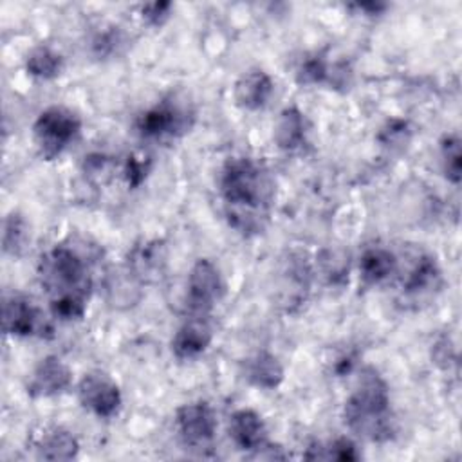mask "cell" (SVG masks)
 Segmentation results:
<instances>
[{
	"label": "cell",
	"instance_id": "obj_2",
	"mask_svg": "<svg viewBox=\"0 0 462 462\" xmlns=\"http://www.w3.org/2000/svg\"><path fill=\"white\" fill-rule=\"evenodd\" d=\"M343 420L356 435L372 442H386L393 437L390 388L375 368H361L357 384L345 401Z\"/></svg>",
	"mask_w": 462,
	"mask_h": 462
},
{
	"label": "cell",
	"instance_id": "obj_30",
	"mask_svg": "<svg viewBox=\"0 0 462 462\" xmlns=\"http://www.w3.org/2000/svg\"><path fill=\"white\" fill-rule=\"evenodd\" d=\"M173 4L168 0H157V2H148L139 7V16L141 20L150 25V27H161L168 22L171 16Z\"/></svg>",
	"mask_w": 462,
	"mask_h": 462
},
{
	"label": "cell",
	"instance_id": "obj_6",
	"mask_svg": "<svg viewBox=\"0 0 462 462\" xmlns=\"http://www.w3.org/2000/svg\"><path fill=\"white\" fill-rule=\"evenodd\" d=\"M399 274L401 303L410 309H420L428 305L440 292L444 285L442 271L437 258L430 253H417L408 267Z\"/></svg>",
	"mask_w": 462,
	"mask_h": 462
},
{
	"label": "cell",
	"instance_id": "obj_12",
	"mask_svg": "<svg viewBox=\"0 0 462 462\" xmlns=\"http://www.w3.org/2000/svg\"><path fill=\"white\" fill-rule=\"evenodd\" d=\"M166 265H168V247L162 238L141 240L128 251L125 260V267L143 285L159 282L166 273Z\"/></svg>",
	"mask_w": 462,
	"mask_h": 462
},
{
	"label": "cell",
	"instance_id": "obj_10",
	"mask_svg": "<svg viewBox=\"0 0 462 462\" xmlns=\"http://www.w3.org/2000/svg\"><path fill=\"white\" fill-rule=\"evenodd\" d=\"M79 404L97 419H112L123 406L117 383L105 372H88L78 383Z\"/></svg>",
	"mask_w": 462,
	"mask_h": 462
},
{
	"label": "cell",
	"instance_id": "obj_33",
	"mask_svg": "<svg viewBox=\"0 0 462 462\" xmlns=\"http://www.w3.org/2000/svg\"><path fill=\"white\" fill-rule=\"evenodd\" d=\"M390 5L386 2H356V4L348 5V9H354L357 14L361 13L363 16H379Z\"/></svg>",
	"mask_w": 462,
	"mask_h": 462
},
{
	"label": "cell",
	"instance_id": "obj_18",
	"mask_svg": "<svg viewBox=\"0 0 462 462\" xmlns=\"http://www.w3.org/2000/svg\"><path fill=\"white\" fill-rule=\"evenodd\" d=\"M242 377L254 388L276 390L285 379V370L274 354L269 350H256L244 359Z\"/></svg>",
	"mask_w": 462,
	"mask_h": 462
},
{
	"label": "cell",
	"instance_id": "obj_24",
	"mask_svg": "<svg viewBox=\"0 0 462 462\" xmlns=\"http://www.w3.org/2000/svg\"><path fill=\"white\" fill-rule=\"evenodd\" d=\"M439 153H440V166L442 173L453 186L460 184L462 179V143L457 132L442 135L439 143Z\"/></svg>",
	"mask_w": 462,
	"mask_h": 462
},
{
	"label": "cell",
	"instance_id": "obj_9",
	"mask_svg": "<svg viewBox=\"0 0 462 462\" xmlns=\"http://www.w3.org/2000/svg\"><path fill=\"white\" fill-rule=\"evenodd\" d=\"M217 413L208 401L184 402L175 411V430L191 449L202 451L208 448L217 433Z\"/></svg>",
	"mask_w": 462,
	"mask_h": 462
},
{
	"label": "cell",
	"instance_id": "obj_22",
	"mask_svg": "<svg viewBox=\"0 0 462 462\" xmlns=\"http://www.w3.org/2000/svg\"><path fill=\"white\" fill-rule=\"evenodd\" d=\"M310 460H339V462H356L361 458V451L357 449L356 442L346 437H337L327 444L314 442L310 448H307V453L303 455Z\"/></svg>",
	"mask_w": 462,
	"mask_h": 462
},
{
	"label": "cell",
	"instance_id": "obj_26",
	"mask_svg": "<svg viewBox=\"0 0 462 462\" xmlns=\"http://www.w3.org/2000/svg\"><path fill=\"white\" fill-rule=\"evenodd\" d=\"M27 242V222L18 211L7 213L4 218V233H2V249L5 254L18 256Z\"/></svg>",
	"mask_w": 462,
	"mask_h": 462
},
{
	"label": "cell",
	"instance_id": "obj_13",
	"mask_svg": "<svg viewBox=\"0 0 462 462\" xmlns=\"http://www.w3.org/2000/svg\"><path fill=\"white\" fill-rule=\"evenodd\" d=\"M72 384V370L58 356H45L34 366L27 381V395L32 399L54 397L67 392Z\"/></svg>",
	"mask_w": 462,
	"mask_h": 462
},
{
	"label": "cell",
	"instance_id": "obj_15",
	"mask_svg": "<svg viewBox=\"0 0 462 462\" xmlns=\"http://www.w3.org/2000/svg\"><path fill=\"white\" fill-rule=\"evenodd\" d=\"M309 130L307 116L296 105H289L282 108L273 125V141L282 152H300L307 144Z\"/></svg>",
	"mask_w": 462,
	"mask_h": 462
},
{
	"label": "cell",
	"instance_id": "obj_1",
	"mask_svg": "<svg viewBox=\"0 0 462 462\" xmlns=\"http://www.w3.org/2000/svg\"><path fill=\"white\" fill-rule=\"evenodd\" d=\"M224 215L236 233L258 235L265 229L274 199V182L267 166L253 157H229L218 175Z\"/></svg>",
	"mask_w": 462,
	"mask_h": 462
},
{
	"label": "cell",
	"instance_id": "obj_8",
	"mask_svg": "<svg viewBox=\"0 0 462 462\" xmlns=\"http://www.w3.org/2000/svg\"><path fill=\"white\" fill-rule=\"evenodd\" d=\"M4 332L14 337H52L51 319L32 300L23 294H9L2 303Z\"/></svg>",
	"mask_w": 462,
	"mask_h": 462
},
{
	"label": "cell",
	"instance_id": "obj_20",
	"mask_svg": "<svg viewBox=\"0 0 462 462\" xmlns=\"http://www.w3.org/2000/svg\"><path fill=\"white\" fill-rule=\"evenodd\" d=\"M34 451L40 460H72L79 453V442L65 428H49L38 437Z\"/></svg>",
	"mask_w": 462,
	"mask_h": 462
},
{
	"label": "cell",
	"instance_id": "obj_23",
	"mask_svg": "<svg viewBox=\"0 0 462 462\" xmlns=\"http://www.w3.org/2000/svg\"><path fill=\"white\" fill-rule=\"evenodd\" d=\"M330 72L332 67L328 63L327 52L325 51H318V52H310L305 58L300 60L294 78L296 83L301 87H310V85H319V83H328L330 79Z\"/></svg>",
	"mask_w": 462,
	"mask_h": 462
},
{
	"label": "cell",
	"instance_id": "obj_17",
	"mask_svg": "<svg viewBox=\"0 0 462 462\" xmlns=\"http://www.w3.org/2000/svg\"><path fill=\"white\" fill-rule=\"evenodd\" d=\"M227 433L242 451L254 453L267 442V428L262 415L251 408H240L231 413Z\"/></svg>",
	"mask_w": 462,
	"mask_h": 462
},
{
	"label": "cell",
	"instance_id": "obj_4",
	"mask_svg": "<svg viewBox=\"0 0 462 462\" xmlns=\"http://www.w3.org/2000/svg\"><path fill=\"white\" fill-rule=\"evenodd\" d=\"M197 119L195 108L177 96H168L135 117V132L144 141L168 143L186 135Z\"/></svg>",
	"mask_w": 462,
	"mask_h": 462
},
{
	"label": "cell",
	"instance_id": "obj_32",
	"mask_svg": "<svg viewBox=\"0 0 462 462\" xmlns=\"http://www.w3.org/2000/svg\"><path fill=\"white\" fill-rule=\"evenodd\" d=\"M357 359H359V354L352 348L348 350H341L339 354H336L332 357V363H330V372L337 377H345L348 374H352L356 370V365H357Z\"/></svg>",
	"mask_w": 462,
	"mask_h": 462
},
{
	"label": "cell",
	"instance_id": "obj_7",
	"mask_svg": "<svg viewBox=\"0 0 462 462\" xmlns=\"http://www.w3.org/2000/svg\"><path fill=\"white\" fill-rule=\"evenodd\" d=\"M226 283L220 269L209 258H199L186 282V300L184 307L189 316H209L213 307L224 298Z\"/></svg>",
	"mask_w": 462,
	"mask_h": 462
},
{
	"label": "cell",
	"instance_id": "obj_14",
	"mask_svg": "<svg viewBox=\"0 0 462 462\" xmlns=\"http://www.w3.org/2000/svg\"><path fill=\"white\" fill-rule=\"evenodd\" d=\"M213 341V327L202 316H189L173 334L170 348L180 361H189L204 354Z\"/></svg>",
	"mask_w": 462,
	"mask_h": 462
},
{
	"label": "cell",
	"instance_id": "obj_21",
	"mask_svg": "<svg viewBox=\"0 0 462 462\" xmlns=\"http://www.w3.org/2000/svg\"><path fill=\"white\" fill-rule=\"evenodd\" d=\"M25 70L38 79H54L63 70V56L45 43L34 45L25 56Z\"/></svg>",
	"mask_w": 462,
	"mask_h": 462
},
{
	"label": "cell",
	"instance_id": "obj_3",
	"mask_svg": "<svg viewBox=\"0 0 462 462\" xmlns=\"http://www.w3.org/2000/svg\"><path fill=\"white\" fill-rule=\"evenodd\" d=\"M38 278L49 301L60 298H90L94 280L87 256L69 244H56L38 260Z\"/></svg>",
	"mask_w": 462,
	"mask_h": 462
},
{
	"label": "cell",
	"instance_id": "obj_28",
	"mask_svg": "<svg viewBox=\"0 0 462 462\" xmlns=\"http://www.w3.org/2000/svg\"><path fill=\"white\" fill-rule=\"evenodd\" d=\"M125 43V36L119 31V27H105L103 31H97L90 40V49L97 58H108L117 52V49Z\"/></svg>",
	"mask_w": 462,
	"mask_h": 462
},
{
	"label": "cell",
	"instance_id": "obj_11",
	"mask_svg": "<svg viewBox=\"0 0 462 462\" xmlns=\"http://www.w3.org/2000/svg\"><path fill=\"white\" fill-rule=\"evenodd\" d=\"M280 274V303L287 312H292L307 301L314 267L305 253L291 251L283 260Z\"/></svg>",
	"mask_w": 462,
	"mask_h": 462
},
{
	"label": "cell",
	"instance_id": "obj_31",
	"mask_svg": "<svg viewBox=\"0 0 462 462\" xmlns=\"http://www.w3.org/2000/svg\"><path fill=\"white\" fill-rule=\"evenodd\" d=\"M431 359L435 365H439L444 370H448L451 365H457V350L451 345L448 336H440L431 345Z\"/></svg>",
	"mask_w": 462,
	"mask_h": 462
},
{
	"label": "cell",
	"instance_id": "obj_16",
	"mask_svg": "<svg viewBox=\"0 0 462 462\" xmlns=\"http://www.w3.org/2000/svg\"><path fill=\"white\" fill-rule=\"evenodd\" d=\"M274 92L273 78L262 69L244 72L233 85V99L242 110L256 112L263 108Z\"/></svg>",
	"mask_w": 462,
	"mask_h": 462
},
{
	"label": "cell",
	"instance_id": "obj_19",
	"mask_svg": "<svg viewBox=\"0 0 462 462\" xmlns=\"http://www.w3.org/2000/svg\"><path fill=\"white\" fill-rule=\"evenodd\" d=\"M359 280L365 287H375L395 276L399 260L397 256L381 245H374L363 251L359 258Z\"/></svg>",
	"mask_w": 462,
	"mask_h": 462
},
{
	"label": "cell",
	"instance_id": "obj_5",
	"mask_svg": "<svg viewBox=\"0 0 462 462\" xmlns=\"http://www.w3.org/2000/svg\"><path fill=\"white\" fill-rule=\"evenodd\" d=\"M81 119L67 106L43 108L32 123V141L45 161L60 157L79 135Z\"/></svg>",
	"mask_w": 462,
	"mask_h": 462
},
{
	"label": "cell",
	"instance_id": "obj_29",
	"mask_svg": "<svg viewBox=\"0 0 462 462\" xmlns=\"http://www.w3.org/2000/svg\"><path fill=\"white\" fill-rule=\"evenodd\" d=\"M152 170V159L146 153H130L123 166V175L128 188H139Z\"/></svg>",
	"mask_w": 462,
	"mask_h": 462
},
{
	"label": "cell",
	"instance_id": "obj_27",
	"mask_svg": "<svg viewBox=\"0 0 462 462\" xmlns=\"http://www.w3.org/2000/svg\"><path fill=\"white\" fill-rule=\"evenodd\" d=\"M411 137V130H410V125L406 119H397V117H392L388 119L379 134H377V141L381 146H386V148H402Z\"/></svg>",
	"mask_w": 462,
	"mask_h": 462
},
{
	"label": "cell",
	"instance_id": "obj_25",
	"mask_svg": "<svg viewBox=\"0 0 462 462\" xmlns=\"http://www.w3.org/2000/svg\"><path fill=\"white\" fill-rule=\"evenodd\" d=\"M314 273L321 274L328 285H343L348 278V254L341 249H323L316 256Z\"/></svg>",
	"mask_w": 462,
	"mask_h": 462
}]
</instances>
